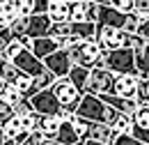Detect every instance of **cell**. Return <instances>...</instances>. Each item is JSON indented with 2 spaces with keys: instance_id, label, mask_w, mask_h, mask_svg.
<instances>
[{
  "instance_id": "cell-32",
  "label": "cell",
  "mask_w": 149,
  "mask_h": 145,
  "mask_svg": "<svg viewBox=\"0 0 149 145\" xmlns=\"http://www.w3.org/2000/svg\"><path fill=\"white\" fill-rule=\"evenodd\" d=\"M9 118H14V108L9 106V104H5L2 99H0V127L9 120Z\"/></svg>"
},
{
  "instance_id": "cell-31",
  "label": "cell",
  "mask_w": 149,
  "mask_h": 145,
  "mask_svg": "<svg viewBox=\"0 0 149 145\" xmlns=\"http://www.w3.org/2000/svg\"><path fill=\"white\" fill-rule=\"evenodd\" d=\"M32 113H35V111H32V106H30V101H28V99H25V101H21L19 106L14 108V115H16V118H28V115H32Z\"/></svg>"
},
{
  "instance_id": "cell-18",
  "label": "cell",
  "mask_w": 149,
  "mask_h": 145,
  "mask_svg": "<svg viewBox=\"0 0 149 145\" xmlns=\"http://www.w3.org/2000/svg\"><path fill=\"white\" fill-rule=\"evenodd\" d=\"M19 9H16V0H5L0 2V25L2 28H9L16 18H19Z\"/></svg>"
},
{
  "instance_id": "cell-12",
  "label": "cell",
  "mask_w": 149,
  "mask_h": 145,
  "mask_svg": "<svg viewBox=\"0 0 149 145\" xmlns=\"http://www.w3.org/2000/svg\"><path fill=\"white\" fill-rule=\"evenodd\" d=\"M30 51H32V55L37 58V60H46L48 55H53L60 51V44H57L53 37H44V39H32V46H30Z\"/></svg>"
},
{
  "instance_id": "cell-24",
  "label": "cell",
  "mask_w": 149,
  "mask_h": 145,
  "mask_svg": "<svg viewBox=\"0 0 149 145\" xmlns=\"http://www.w3.org/2000/svg\"><path fill=\"white\" fill-rule=\"evenodd\" d=\"M0 99H2L5 104H9L12 108H16L21 101H25V97H23V94H21L16 88H5V92L0 94Z\"/></svg>"
},
{
  "instance_id": "cell-30",
  "label": "cell",
  "mask_w": 149,
  "mask_h": 145,
  "mask_svg": "<svg viewBox=\"0 0 149 145\" xmlns=\"http://www.w3.org/2000/svg\"><path fill=\"white\" fill-rule=\"evenodd\" d=\"M85 9H87V21H90V23H96V18H99V2L85 0Z\"/></svg>"
},
{
  "instance_id": "cell-6",
  "label": "cell",
  "mask_w": 149,
  "mask_h": 145,
  "mask_svg": "<svg viewBox=\"0 0 149 145\" xmlns=\"http://www.w3.org/2000/svg\"><path fill=\"white\" fill-rule=\"evenodd\" d=\"M126 16L117 12L115 7H110V0L99 2V18H96V28H115V30H124L126 25Z\"/></svg>"
},
{
  "instance_id": "cell-36",
  "label": "cell",
  "mask_w": 149,
  "mask_h": 145,
  "mask_svg": "<svg viewBox=\"0 0 149 145\" xmlns=\"http://www.w3.org/2000/svg\"><path fill=\"white\" fill-rule=\"evenodd\" d=\"M16 9L21 16H32V0H16Z\"/></svg>"
},
{
  "instance_id": "cell-20",
  "label": "cell",
  "mask_w": 149,
  "mask_h": 145,
  "mask_svg": "<svg viewBox=\"0 0 149 145\" xmlns=\"http://www.w3.org/2000/svg\"><path fill=\"white\" fill-rule=\"evenodd\" d=\"M135 69L142 81L149 78V44H145L140 51H135Z\"/></svg>"
},
{
  "instance_id": "cell-11",
  "label": "cell",
  "mask_w": 149,
  "mask_h": 145,
  "mask_svg": "<svg viewBox=\"0 0 149 145\" xmlns=\"http://www.w3.org/2000/svg\"><path fill=\"white\" fill-rule=\"evenodd\" d=\"M51 18L48 14H41V16H30V25H28V35L30 39H44V37L51 35Z\"/></svg>"
},
{
  "instance_id": "cell-9",
  "label": "cell",
  "mask_w": 149,
  "mask_h": 145,
  "mask_svg": "<svg viewBox=\"0 0 149 145\" xmlns=\"http://www.w3.org/2000/svg\"><path fill=\"white\" fill-rule=\"evenodd\" d=\"M131 136L140 143L149 145V106H138L133 113V131Z\"/></svg>"
},
{
  "instance_id": "cell-33",
  "label": "cell",
  "mask_w": 149,
  "mask_h": 145,
  "mask_svg": "<svg viewBox=\"0 0 149 145\" xmlns=\"http://www.w3.org/2000/svg\"><path fill=\"white\" fill-rule=\"evenodd\" d=\"M48 14V0H32V16Z\"/></svg>"
},
{
  "instance_id": "cell-22",
  "label": "cell",
  "mask_w": 149,
  "mask_h": 145,
  "mask_svg": "<svg viewBox=\"0 0 149 145\" xmlns=\"http://www.w3.org/2000/svg\"><path fill=\"white\" fill-rule=\"evenodd\" d=\"M69 23H90V21H87V9H85V0H80V2H71Z\"/></svg>"
},
{
  "instance_id": "cell-5",
  "label": "cell",
  "mask_w": 149,
  "mask_h": 145,
  "mask_svg": "<svg viewBox=\"0 0 149 145\" xmlns=\"http://www.w3.org/2000/svg\"><path fill=\"white\" fill-rule=\"evenodd\" d=\"M30 101V106L32 111L37 113V115H44V118H57L60 115V101H57V97L53 94V90H41L37 92L32 99H28Z\"/></svg>"
},
{
  "instance_id": "cell-4",
  "label": "cell",
  "mask_w": 149,
  "mask_h": 145,
  "mask_svg": "<svg viewBox=\"0 0 149 145\" xmlns=\"http://www.w3.org/2000/svg\"><path fill=\"white\" fill-rule=\"evenodd\" d=\"M112 88H115V74L108 69H92L90 78H87V92L85 94L106 97V94H112Z\"/></svg>"
},
{
  "instance_id": "cell-2",
  "label": "cell",
  "mask_w": 149,
  "mask_h": 145,
  "mask_svg": "<svg viewBox=\"0 0 149 145\" xmlns=\"http://www.w3.org/2000/svg\"><path fill=\"white\" fill-rule=\"evenodd\" d=\"M106 55V69L115 76H138L135 69V53L131 49H119V51H108ZM140 78V76H138Z\"/></svg>"
},
{
  "instance_id": "cell-41",
  "label": "cell",
  "mask_w": 149,
  "mask_h": 145,
  "mask_svg": "<svg viewBox=\"0 0 149 145\" xmlns=\"http://www.w3.org/2000/svg\"><path fill=\"white\" fill-rule=\"evenodd\" d=\"M44 145H57L55 141H44Z\"/></svg>"
},
{
  "instance_id": "cell-34",
  "label": "cell",
  "mask_w": 149,
  "mask_h": 145,
  "mask_svg": "<svg viewBox=\"0 0 149 145\" xmlns=\"http://www.w3.org/2000/svg\"><path fill=\"white\" fill-rule=\"evenodd\" d=\"M9 42H12V32H9V28H5V30L0 32V60L5 58V51H7Z\"/></svg>"
},
{
  "instance_id": "cell-40",
  "label": "cell",
  "mask_w": 149,
  "mask_h": 145,
  "mask_svg": "<svg viewBox=\"0 0 149 145\" xmlns=\"http://www.w3.org/2000/svg\"><path fill=\"white\" fill-rule=\"evenodd\" d=\"M7 143V138H5V134H2V129H0V145H5Z\"/></svg>"
},
{
  "instance_id": "cell-15",
  "label": "cell",
  "mask_w": 149,
  "mask_h": 145,
  "mask_svg": "<svg viewBox=\"0 0 149 145\" xmlns=\"http://www.w3.org/2000/svg\"><path fill=\"white\" fill-rule=\"evenodd\" d=\"M71 2L67 0H48V18L51 23H69Z\"/></svg>"
},
{
  "instance_id": "cell-10",
  "label": "cell",
  "mask_w": 149,
  "mask_h": 145,
  "mask_svg": "<svg viewBox=\"0 0 149 145\" xmlns=\"http://www.w3.org/2000/svg\"><path fill=\"white\" fill-rule=\"evenodd\" d=\"M140 88V78L138 76H115V88L112 94L119 99H135Z\"/></svg>"
},
{
  "instance_id": "cell-39",
  "label": "cell",
  "mask_w": 149,
  "mask_h": 145,
  "mask_svg": "<svg viewBox=\"0 0 149 145\" xmlns=\"http://www.w3.org/2000/svg\"><path fill=\"white\" fill-rule=\"evenodd\" d=\"M5 88H7V83H5V81H2V78H0V94H2V92H5Z\"/></svg>"
},
{
  "instance_id": "cell-38",
  "label": "cell",
  "mask_w": 149,
  "mask_h": 145,
  "mask_svg": "<svg viewBox=\"0 0 149 145\" xmlns=\"http://www.w3.org/2000/svg\"><path fill=\"white\" fill-rule=\"evenodd\" d=\"M138 35H140V37H142V39L149 44V21H142V23H140V28H138Z\"/></svg>"
},
{
  "instance_id": "cell-42",
  "label": "cell",
  "mask_w": 149,
  "mask_h": 145,
  "mask_svg": "<svg viewBox=\"0 0 149 145\" xmlns=\"http://www.w3.org/2000/svg\"><path fill=\"white\" fill-rule=\"evenodd\" d=\"M5 145H16V143H12V141H7V143H5Z\"/></svg>"
},
{
  "instance_id": "cell-26",
  "label": "cell",
  "mask_w": 149,
  "mask_h": 145,
  "mask_svg": "<svg viewBox=\"0 0 149 145\" xmlns=\"http://www.w3.org/2000/svg\"><path fill=\"white\" fill-rule=\"evenodd\" d=\"M53 39H64V37H71V23H53L51 25V35Z\"/></svg>"
},
{
  "instance_id": "cell-3",
  "label": "cell",
  "mask_w": 149,
  "mask_h": 145,
  "mask_svg": "<svg viewBox=\"0 0 149 145\" xmlns=\"http://www.w3.org/2000/svg\"><path fill=\"white\" fill-rule=\"evenodd\" d=\"M51 90H53V94L57 97V101H60V106H62V108L76 113L78 104H80V99H83V92L78 90L69 78H57L55 85H53Z\"/></svg>"
},
{
  "instance_id": "cell-23",
  "label": "cell",
  "mask_w": 149,
  "mask_h": 145,
  "mask_svg": "<svg viewBox=\"0 0 149 145\" xmlns=\"http://www.w3.org/2000/svg\"><path fill=\"white\" fill-rule=\"evenodd\" d=\"M112 131H115L117 136H129L131 131H133V118H131V115H119L117 122L112 125Z\"/></svg>"
},
{
  "instance_id": "cell-16",
  "label": "cell",
  "mask_w": 149,
  "mask_h": 145,
  "mask_svg": "<svg viewBox=\"0 0 149 145\" xmlns=\"http://www.w3.org/2000/svg\"><path fill=\"white\" fill-rule=\"evenodd\" d=\"M101 101L108 104L110 108H115L117 113L131 115V118H133V113L138 111V101H135V99H119V97H115V94H106V97H101Z\"/></svg>"
},
{
  "instance_id": "cell-7",
  "label": "cell",
  "mask_w": 149,
  "mask_h": 145,
  "mask_svg": "<svg viewBox=\"0 0 149 145\" xmlns=\"http://www.w3.org/2000/svg\"><path fill=\"white\" fill-rule=\"evenodd\" d=\"M14 67L19 69L21 74H25V76H30V78H37V76H41V74L46 72V67H44V62L41 60H37L35 55H32V51H21L14 60Z\"/></svg>"
},
{
  "instance_id": "cell-21",
  "label": "cell",
  "mask_w": 149,
  "mask_h": 145,
  "mask_svg": "<svg viewBox=\"0 0 149 145\" xmlns=\"http://www.w3.org/2000/svg\"><path fill=\"white\" fill-rule=\"evenodd\" d=\"M67 78H69V81H71L83 94L87 92V78H90V72H87V69H83V67H74V69L69 72Z\"/></svg>"
},
{
  "instance_id": "cell-28",
  "label": "cell",
  "mask_w": 149,
  "mask_h": 145,
  "mask_svg": "<svg viewBox=\"0 0 149 145\" xmlns=\"http://www.w3.org/2000/svg\"><path fill=\"white\" fill-rule=\"evenodd\" d=\"M110 7H115L122 14H133L135 12V0H110Z\"/></svg>"
},
{
  "instance_id": "cell-27",
  "label": "cell",
  "mask_w": 149,
  "mask_h": 145,
  "mask_svg": "<svg viewBox=\"0 0 149 145\" xmlns=\"http://www.w3.org/2000/svg\"><path fill=\"white\" fill-rule=\"evenodd\" d=\"M21 51H25V46L21 44V39H19V37H12V42H9L7 51H5V60H9V62H12V60H14V58H16Z\"/></svg>"
},
{
  "instance_id": "cell-37",
  "label": "cell",
  "mask_w": 149,
  "mask_h": 145,
  "mask_svg": "<svg viewBox=\"0 0 149 145\" xmlns=\"http://www.w3.org/2000/svg\"><path fill=\"white\" fill-rule=\"evenodd\" d=\"M110 145H145V143H140V141H135L133 136H115V141H112Z\"/></svg>"
},
{
  "instance_id": "cell-13",
  "label": "cell",
  "mask_w": 149,
  "mask_h": 145,
  "mask_svg": "<svg viewBox=\"0 0 149 145\" xmlns=\"http://www.w3.org/2000/svg\"><path fill=\"white\" fill-rule=\"evenodd\" d=\"M115 131L108 125H101V122H90L87 127V141H96V143H103V145H110L115 141Z\"/></svg>"
},
{
  "instance_id": "cell-1",
  "label": "cell",
  "mask_w": 149,
  "mask_h": 145,
  "mask_svg": "<svg viewBox=\"0 0 149 145\" xmlns=\"http://www.w3.org/2000/svg\"><path fill=\"white\" fill-rule=\"evenodd\" d=\"M87 127H90V122H85L78 115H74L71 120H64L60 125L55 143L57 145H83L87 141Z\"/></svg>"
},
{
  "instance_id": "cell-17",
  "label": "cell",
  "mask_w": 149,
  "mask_h": 145,
  "mask_svg": "<svg viewBox=\"0 0 149 145\" xmlns=\"http://www.w3.org/2000/svg\"><path fill=\"white\" fill-rule=\"evenodd\" d=\"M60 125H62V120H60V118H44V115H39L37 129L46 136V141H55L57 131H60Z\"/></svg>"
},
{
  "instance_id": "cell-35",
  "label": "cell",
  "mask_w": 149,
  "mask_h": 145,
  "mask_svg": "<svg viewBox=\"0 0 149 145\" xmlns=\"http://www.w3.org/2000/svg\"><path fill=\"white\" fill-rule=\"evenodd\" d=\"M44 141H46V136L37 129V131H32V134H30V136H28L21 145H44Z\"/></svg>"
},
{
  "instance_id": "cell-14",
  "label": "cell",
  "mask_w": 149,
  "mask_h": 145,
  "mask_svg": "<svg viewBox=\"0 0 149 145\" xmlns=\"http://www.w3.org/2000/svg\"><path fill=\"white\" fill-rule=\"evenodd\" d=\"M0 129H2V134H5V138H7V141H12V143H16V145H21L28 136H30V134H25V131H23L21 118H16V115H14V118H9V120H7Z\"/></svg>"
},
{
  "instance_id": "cell-29",
  "label": "cell",
  "mask_w": 149,
  "mask_h": 145,
  "mask_svg": "<svg viewBox=\"0 0 149 145\" xmlns=\"http://www.w3.org/2000/svg\"><path fill=\"white\" fill-rule=\"evenodd\" d=\"M135 14L142 21H149V0H135Z\"/></svg>"
},
{
  "instance_id": "cell-25",
  "label": "cell",
  "mask_w": 149,
  "mask_h": 145,
  "mask_svg": "<svg viewBox=\"0 0 149 145\" xmlns=\"http://www.w3.org/2000/svg\"><path fill=\"white\" fill-rule=\"evenodd\" d=\"M55 81H57V78H55L51 72H48V69H46L41 76H37V78H35V88H37V92H41V90H51V88L55 85Z\"/></svg>"
},
{
  "instance_id": "cell-19",
  "label": "cell",
  "mask_w": 149,
  "mask_h": 145,
  "mask_svg": "<svg viewBox=\"0 0 149 145\" xmlns=\"http://www.w3.org/2000/svg\"><path fill=\"white\" fill-rule=\"evenodd\" d=\"M21 76H23V74L14 67V62H9V60H5V58L0 60V78L7 83V88H12V85L19 81Z\"/></svg>"
},
{
  "instance_id": "cell-8",
  "label": "cell",
  "mask_w": 149,
  "mask_h": 145,
  "mask_svg": "<svg viewBox=\"0 0 149 145\" xmlns=\"http://www.w3.org/2000/svg\"><path fill=\"white\" fill-rule=\"evenodd\" d=\"M44 67L53 74L55 78H67V76H69V72L74 69L71 58H69V51H64V49H60L57 53L48 55V58L44 60Z\"/></svg>"
}]
</instances>
